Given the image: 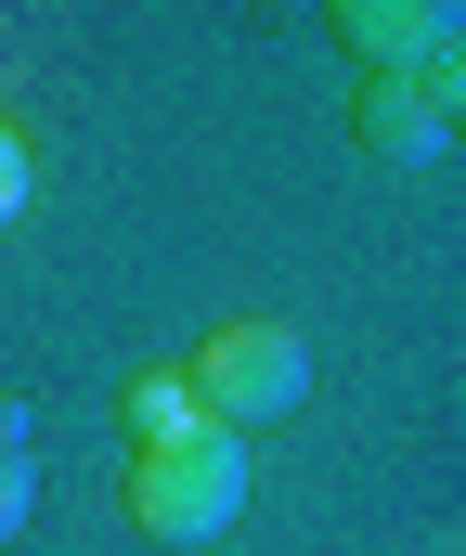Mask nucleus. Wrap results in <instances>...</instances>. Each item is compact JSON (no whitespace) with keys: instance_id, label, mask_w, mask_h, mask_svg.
Segmentation results:
<instances>
[{"instance_id":"f257e3e1","label":"nucleus","mask_w":466,"mask_h":556,"mask_svg":"<svg viewBox=\"0 0 466 556\" xmlns=\"http://www.w3.org/2000/svg\"><path fill=\"white\" fill-rule=\"evenodd\" d=\"M234 518H247V440L234 427H207V440L130 466V531L143 544H221Z\"/></svg>"},{"instance_id":"f03ea898","label":"nucleus","mask_w":466,"mask_h":556,"mask_svg":"<svg viewBox=\"0 0 466 556\" xmlns=\"http://www.w3.org/2000/svg\"><path fill=\"white\" fill-rule=\"evenodd\" d=\"M181 376H194L207 427H234V440H247V427H286V415L311 402V350L286 337V324H221Z\"/></svg>"},{"instance_id":"7ed1b4c3","label":"nucleus","mask_w":466,"mask_h":556,"mask_svg":"<svg viewBox=\"0 0 466 556\" xmlns=\"http://www.w3.org/2000/svg\"><path fill=\"white\" fill-rule=\"evenodd\" d=\"M337 52L363 78H441L466 52V13L454 0H337Z\"/></svg>"},{"instance_id":"20e7f679","label":"nucleus","mask_w":466,"mask_h":556,"mask_svg":"<svg viewBox=\"0 0 466 556\" xmlns=\"http://www.w3.org/2000/svg\"><path fill=\"white\" fill-rule=\"evenodd\" d=\"M350 142H363L376 168H441V142H454L441 78H363V91H350Z\"/></svg>"},{"instance_id":"39448f33","label":"nucleus","mask_w":466,"mask_h":556,"mask_svg":"<svg viewBox=\"0 0 466 556\" xmlns=\"http://www.w3.org/2000/svg\"><path fill=\"white\" fill-rule=\"evenodd\" d=\"M117 440H130V466H143V453H181V440H207L194 376H181V363H168V376H117Z\"/></svg>"},{"instance_id":"423d86ee","label":"nucleus","mask_w":466,"mask_h":556,"mask_svg":"<svg viewBox=\"0 0 466 556\" xmlns=\"http://www.w3.org/2000/svg\"><path fill=\"white\" fill-rule=\"evenodd\" d=\"M0 207H13V220L39 207V142H26V130H0Z\"/></svg>"},{"instance_id":"0eeeda50","label":"nucleus","mask_w":466,"mask_h":556,"mask_svg":"<svg viewBox=\"0 0 466 556\" xmlns=\"http://www.w3.org/2000/svg\"><path fill=\"white\" fill-rule=\"evenodd\" d=\"M26 505H39V479H26V427H13V466H0V531H26Z\"/></svg>"},{"instance_id":"6e6552de","label":"nucleus","mask_w":466,"mask_h":556,"mask_svg":"<svg viewBox=\"0 0 466 556\" xmlns=\"http://www.w3.org/2000/svg\"><path fill=\"white\" fill-rule=\"evenodd\" d=\"M441 117H454V130H466V52H454V65H441Z\"/></svg>"}]
</instances>
